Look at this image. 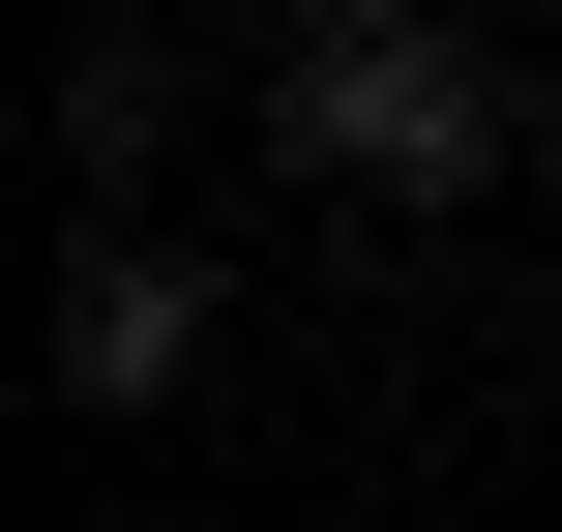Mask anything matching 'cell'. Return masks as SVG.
<instances>
[{"instance_id": "obj_1", "label": "cell", "mask_w": 562, "mask_h": 532, "mask_svg": "<svg viewBox=\"0 0 562 532\" xmlns=\"http://www.w3.org/2000/svg\"><path fill=\"white\" fill-rule=\"evenodd\" d=\"M267 148L356 178V207H474V178H504V59H474L445 0H296V30H267Z\"/></svg>"}, {"instance_id": "obj_2", "label": "cell", "mask_w": 562, "mask_h": 532, "mask_svg": "<svg viewBox=\"0 0 562 532\" xmlns=\"http://www.w3.org/2000/svg\"><path fill=\"white\" fill-rule=\"evenodd\" d=\"M30 355H59V415H178V385L237 355V267H207L178 207H59V296H30Z\"/></svg>"}, {"instance_id": "obj_3", "label": "cell", "mask_w": 562, "mask_h": 532, "mask_svg": "<svg viewBox=\"0 0 562 532\" xmlns=\"http://www.w3.org/2000/svg\"><path fill=\"white\" fill-rule=\"evenodd\" d=\"M148 118H178V30L89 0V30H59V207H148Z\"/></svg>"}]
</instances>
